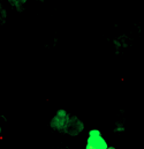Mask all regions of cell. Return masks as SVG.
<instances>
[{
  "instance_id": "cell-1",
  "label": "cell",
  "mask_w": 144,
  "mask_h": 149,
  "mask_svg": "<svg viewBox=\"0 0 144 149\" xmlns=\"http://www.w3.org/2000/svg\"><path fill=\"white\" fill-rule=\"evenodd\" d=\"M71 117H72V114L68 111H66L65 109H59L54 113V116L51 118L50 127L55 132L65 134V132H66V130L69 125Z\"/></svg>"
},
{
  "instance_id": "cell-2",
  "label": "cell",
  "mask_w": 144,
  "mask_h": 149,
  "mask_svg": "<svg viewBox=\"0 0 144 149\" xmlns=\"http://www.w3.org/2000/svg\"><path fill=\"white\" fill-rule=\"evenodd\" d=\"M107 147V141L105 140L99 130L92 128L89 131L84 149H106Z\"/></svg>"
},
{
  "instance_id": "cell-3",
  "label": "cell",
  "mask_w": 144,
  "mask_h": 149,
  "mask_svg": "<svg viewBox=\"0 0 144 149\" xmlns=\"http://www.w3.org/2000/svg\"><path fill=\"white\" fill-rule=\"evenodd\" d=\"M85 128V125L84 123L77 117V116H74L72 114L71 117V121H69V125L65 132V134H68L71 136H76L78 134H81Z\"/></svg>"
},
{
  "instance_id": "cell-4",
  "label": "cell",
  "mask_w": 144,
  "mask_h": 149,
  "mask_svg": "<svg viewBox=\"0 0 144 149\" xmlns=\"http://www.w3.org/2000/svg\"><path fill=\"white\" fill-rule=\"evenodd\" d=\"M8 3L12 6V8L19 13L23 12L26 8V5L28 2V0H7Z\"/></svg>"
},
{
  "instance_id": "cell-5",
  "label": "cell",
  "mask_w": 144,
  "mask_h": 149,
  "mask_svg": "<svg viewBox=\"0 0 144 149\" xmlns=\"http://www.w3.org/2000/svg\"><path fill=\"white\" fill-rule=\"evenodd\" d=\"M6 19H7V10L0 3V23H3L6 21Z\"/></svg>"
},
{
  "instance_id": "cell-6",
  "label": "cell",
  "mask_w": 144,
  "mask_h": 149,
  "mask_svg": "<svg viewBox=\"0 0 144 149\" xmlns=\"http://www.w3.org/2000/svg\"><path fill=\"white\" fill-rule=\"evenodd\" d=\"M125 131H126V127H125L122 124H116V125H115L114 132H116V133H121V132H125Z\"/></svg>"
},
{
  "instance_id": "cell-7",
  "label": "cell",
  "mask_w": 144,
  "mask_h": 149,
  "mask_svg": "<svg viewBox=\"0 0 144 149\" xmlns=\"http://www.w3.org/2000/svg\"><path fill=\"white\" fill-rule=\"evenodd\" d=\"M2 135V126H1V124H0V136Z\"/></svg>"
},
{
  "instance_id": "cell-8",
  "label": "cell",
  "mask_w": 144,
  "mask_h": 149,
  "mask_svg": "<svg viewBox=\"0 0 144 149\" xmlns=\"http://www.w3.org/2000/svg\"><path fill=\"white\" fill-rule=\"evenodd\" d=\"M106 149H115V148H113V147H107Z\"/></svg>"
},
{
  "instance_id": "cell-9",
  "label": "cell",
  "mask_w": 144,
  "mask_h": 149,
  "mask_svg": "<svg viewBox=\"0 0 144 149\" xmlns=\"http://www.w3.org/2000/svg\"><path fill=\"white\" fill-rule=\"evenodd\" d=\"M38 1H45V0H38Z\"/></svg>"
}]
</instances>
